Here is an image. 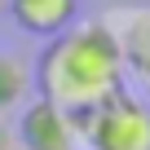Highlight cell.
Masks as SVG:
<instances>
[{
    "label": "cell",
    "mask_w": 150,
    "mask_h": 150,
    "mask_svg": "<svg viewBox=\"0 0 150 150\" xmlns=\"http://www.w3.org/2000/svg\"><path fill=\"white\" fill-rule=\"evenodd\" d=\"M124 53L115 27L106 22H71L66 31L49 35L35 62L31 84L44 102L66 115H84L115 88H124Z\"/></svg>",
    "instance_id": "cell-1"
},
{
    "label": "cell",
    "mask_w": 150,
    "mask_h": 150,
    "mask_svg": "<svg viewBox=\"0 0 150 150\" xmlns=\"http://www.w3.org/2000/svg\"><path fill=\"white\" fill-rule=\"evenodd\" d=\"M75 132L88 150H150V102L115 88L84 115H75Z\"/></svg>",
    "instance_id": "cell-2"
},
{
    "label": "cell",
    "mask_w": 150,
    "mask_h": 150,
    "mask_svg": "<svg viewBox=\"0 0 150 150\" xmlns=\"http://www.w3.org/2000/svg\"><path fill=\"white\" fill-rule=\"evenodd\" d=\"M13 137L22 150H80V132H75V115L57 110L53 102L35 97L22 119L13 124Z\"/></svg>",
    "instance_id": "cell-3"
},
{
    "label": "cell",
    "mask_w": 150,
    "mask_h": 150,
    "mask_svg": "<svg viewBox=\"0 0 150 150\" xmlns=\"http://www.w3.org/2000/svg\"><path fill=\"white\" fill-rule=\"evenodd\" d=\"M5 13L13 18L18 31L49 40V35L66 31L75 18H80V0H9Z\"/></svg>",
    "instance_id": "cell-4"
},
{
    "label": "cell",
    "mask_w": 150,
    "mask_h": 150,
    "mask_svg": "<svg viewBox=\"0 0 150 150\" xmlns=\"http://www.w3.org/2000/svg\"><path fill=\"white\" fill-rule=\"evenodd\" d=\"M115 40H119L124 66H132L137 75H146V80H150V13L128 18V31H124V35L115 31Z\"/></svg>",
    "instance_id": "cell-5"
},
{
    "label": "cell",
    "mask_w": 150,
    "mask_h": 150,
    "mask_svg": "<svg viewBox=\"0 0 150 150\" xmlns=\"http://www.w3.org/2000/svg\"><path fill=\"white\" fill-rule=\"evenodd\" d=\"M31 93V75L18 57H5L0 53V115H9L13 106H22Z\"/></svg>",
    "instance_id": "cell-6"
},
{
    "label": "cell",
    "mask_w": 150,
    "mask_h": 150,
    "mask_svg": "<svg viewBox=\"0 0 150 150\" xmlns=\"http://www.w3.org/2000/svg\"><path fill=\"white\" fill-rule=\"evenodd\" d=\"M13 146H18V137H13V124L0 115V150H13Z\"/></svg>",
    "instance_id": "cell-7"
},
{
    "label": "cell",
    "mask_w": 150,
    "mask_h": 150,
    "mask_svg": "<svg viewBox=\"0 0 150 150\" xmlns=\"http://www.w3.org/2000/svg\"><path fill=\"white\" fill-rule=\"evenodd\" d=\"M5 9H9V0H0V13H5Z\"/></svg>",
    "instance_id": "cell-8"
},
{
    "label": "cell",
    "mask_w": 150,
    "mask_h": 150,
    "mask_svg": "<svg viewBox=\"0 0 150 150\" xmlns=\"http://www.w3.org/2000/svg\"><path fill=\"white\" fill-rule=\"evenodd\" d=\"M13 150H22V146H13Z\"/></svg>",
    "instance_id": "cell-9"
}]
</instances>
